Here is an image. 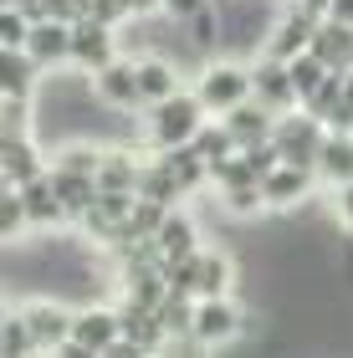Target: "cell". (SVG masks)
<instances>
[{
  "mask_svg": "<svg viewBox=\"0 0 353 358\" xmlns=\"http://www.w3.org/2000/svg\"><path fill=\"white\" fill-rule=\"evenodd\" d=\"M149 113V143L154 149H180V143H189L200 134V123L210 118V108L200 103V92L195 87H180L174 97H164V103H154V108H143Z\"/></svg>",
  "mask_w": 353,
  "mask_h": 358,
  "instance_id": "6da1fadb",
  "label": "cell"
},
{
  "mask_svg": "<svg viewBox=\"0 0 353 358\" xmlns=\"http://www.w3.org/2000/svg\"><path fill=\"white\" fill-rule=\"evenodd\" d=\"M195 92H200V103L210 113H231L236 103H246V97L256 92L251 62L246 57H215V62H205L200 77H195Z\"/></svg>",
  "mask_w": 353,
  "mask_h": 358,
  "instance_id": "7a4b0ae2",
  "label": "cell"
},
{
  "mask_svg": "<svg viewBox=\"0 0 353 358\" xmlns=\"http://www.w3.org/2000/svg\"><path fill=\"white\" fill-rule=\"evenodd\" d=\"M240 338H246V307L231 292L226 297H195V333H189V343L195 348H231Z\"/></svg>",
  "mask_w": 353,
  "mask_h": 358,
  "instance_id": "3957f363",
  "label": "cell"
},
{
  "mask_svg": "<svg viewBox=\"0 0 353 358\" xmlns=\"http://www.w3.org/2000/svg\"><path fill=\"white\" fill-rule=\"evenodd\" d=\"M123 338V307H108V302H87L77 307V322H72V343L62 348V358H87V353H108Z\"/></svg>",
  "mask_w": 353,
  "mask_h": 358,
  "instance_id": "277c9868",
  "label": "cell"
},
{
  "mask_svg": "<svg viewBox=\"0 0 353 358\" xmlns=\"http://www.w3.org/2000/svg\"><path fill=\"white\" fill-rule=\"evenodd\" d=\"M277 149H282V159L287 164H308V169H317V154H323V143H328V123L317 118V113H308V108H292V113H282L277 118Z\"/></svg>",
  "mask_w": 353,
  "mask_h": 358,
  "instance_id": "5b68a950",
  "label": "cell"
},
{
  "mask_svg": "<svg viewBox=\"0 0 353 358\" xmlns=\"http://www.w3.org/2000/svg\"><path fill=\"white\" fill-rule=\"evenodd\" d=\"M118 31L113 21H103V15H77L72 21V67L77 72H87V77H98L108 62H118Z\"/></svg>",
  "mask_w": 353,
  "mask_h": 358,
  "instance_id": "8992f818",
  "label": "cell"
},
{
  "mask_svg": "<svg viewBox=\"0 0 353 358\" xmlns=\"http://www.w3.org/2000/svg\"><path fill=\"white\" fill-rule=\"evenodd\" d=\"M21 313L31 322V338H36V353H62L72 343V322H77V307H67L57 297V292H46V297H31L21 302Z\"/></svg>",
  "mask_w": 353,
  "mask_h": 358,
  "instance_id": "52a82bcc",
  "label": "cell"
},
{
  "mask_svg": "<svg viewBox=\"0 0 353 358\" xmlns=\"http://www.w3.org/2000/svg\"><path fill=\"white\" fill-rule=\"evenodd\" d=\"M317 21H323L317 10H302V6L287 0L282 15H277V26H271V36H266V52H261V57H277V62L302 57V52L312 46V36H317Z\"/></svg>",
  "mask_w": 353,
  "mask_h": 358,
  "instance_id": "ba28073f",
  "label": "cell"
},
{
  "mask_svg": "<svg viewBox=\"0 0 353 358\" xmlns=\"http://www.w3.org/2000/svg\"><path fill=\"white\" fill-rule=\"evenodd\" d=\"M92 87H98V97H103L108 108H118V113H138V108H143V92H138V62H134V57L108 62V67L92 77Z\"/></svg>",
  "mask_w": 353,
  "mask_h": 358,
  "instance_id": "9c48e42d",
  "label": "cell"
},
{
  "mask_svg": "<svg viewBox=\"0 0 353 358\" xmlns=\"http://www.w3.org/2000/svg\"><path fill=\"white\" fill-rule=\"evenodd\" d=\"M312 185H317V169H308V164H287V159H282V164L261 179L266 210H297V205H308Z\"/></svg>",
  "mask_w": 353,
  "mask_h": 358,
  "instance_id": "30bf717a",
  "label": "cell"
},
{
  "mask_svg": "<svg viewBox=\"0 0 353 358\" xmlns=\"http://www.w3.org/2000/svg\"><path fill=\"white\" fill-rule=\"evenodd\" d=\"M21 200H26V215H31V231H62V225H72V215H67V205H62V194H57V185H52V169L46 174H36L31 185H21Z\"/></svg>",
  "mask_w": 353,
  "mask_h": 358,
  "instance_id": "8fae6325",
  "label": "cell"
},
{
  "mask_svg": "<svg viewBox=\"0 0 353 358\" xmlns=\"http://www.w3.org/2000/svg\"><path fill=\"white\" fill-rule=\"evenodd\" d=\"M26 52L36 57V67H72V21H31V36H26Z\"/></svg>",
  "mask_w": 353,
  "mask_h": 358,
  "instance_id": "7c38bea8",
  "label": "cell"
},
{
  "mask_svg": "<svg viewBox=\"0 0 353 358\" xmlns=\"http://www.w3.org/2000/svg\"><path fill=\"white\" fill-rule=\"evenodd\" d=\"M251 77H256V97H261V103H271L277 113L302 108V92H297V83H292V72H287V62L256 57V62H251Z\"/></svg>",
  "mask_w": 353,
  "mask_h": 358,
  "instance_id": "4fadbf2b",
  "label": "cell"
},
{
  "mask_svg": "<svg viewBox=\"0 0 353 358\" xmlns=\"http://www.w3.org/2000/svg\"><path fill=\"white\" fill-rule=\"evenodd\" d=\"M52 164L41 159V138L26 134V138H0V179L6 185H31L36 174H46Z\"/></svg>",
  "mask_w": 353,
  "mask_h": 358,
  "instance_id": "5bb4252c",
  "label": "cell"
},
{
  "mask_svg": "<svg viewBox=\"0 0 353 358\" xmlns=\"http://www.w3.org/2000/svg\"><path fill=\"white\" fill-rule=\"evenodd\" d=\"M215 118H226V123H231V134H236L240 143H256V138H271V134H277V118H282V113L251 92L246 103H236L231 113H215Z\"/></svg>",
  "mask_w": 353,
  "mask_h": 358,
  "instance_id": "9a60e30c",
  "label": "cell"
},
{
  "mask_svg": "<svg viewBox=\"0 0 353 358\" xmlns=\"http://www.w3.org/2000/svg\"><path fill=\"white\" fill-rule=\"evenodd\" d=\"M154 246H159V256H164V262H180V256H195V251H200V225H195V215H189L185 205H174L169 215H164V225H159Z\"/></svg>",
  "mask_w": 353,
  "mask_h": 358,
  "instance_id": "2e32d148",
  "label": "cell"
},
{
  "mask_svg": "<svg viewBox=\"0 0 353 358\" xmlns=\"http://www.w3.org/2000/svg\"><path fill=\"white\" fill-rule=\"evenodd\" d=\"M138 92H143V108H154V103H164V97L180 92V67H174L169 57H159V52H138Z\"/></svg>",
  "mask_w": 353,
  "mask_h": 358,
  "instance_id": "e0dca14e",
  "label": "cell"
},
{
  "mask_svg": "<svg viewBox=\"0 0 353 358\" xmlns=\"http://www.w3.org/2000/svg\"><path fill=\"white\" fill-rule=\"evenodd\" d=\"M138 194H143V200H159V205H169V210L189 200L185 179L174 174V164H169L164 154H159V159H143V174H138Z\"/></svg>",
  "mask_w": 353,
  "mask_h": 358,
  "instance_id": "ac0fdd59",
  "label": "cell"
},
{
  "mask_svg": "<svg viewBox=\"0 0 353 358\" xmlns=\"http://www.w3.org/2000/svg\"><path fill=\"white\" fill-rule=\"evenodd\" d=\"M308 52H317L333 72H353V26H348V21H333V15H323Z\"/></svg>",
  "mask_w": 353,
  "mask_h": 358,
  "instance_id": "d6986e66",
  "label": "cell"
},
{
  "mask_svg": "<svg viewBox=\"0 0 353 358\" xmlns=\"http://www.w3.org/2000/svg\"><path fill=\"white\" fill-rule=\"evenodd\" d=\"M317 179L328 189H338L353 179V128H328V143L317 154Z\"/></svg>",
  "mask_w": 353,
  "mask_h": 358,
  "instance_id": "ffe728a7",
  "label": "cell"
},
{
  "mask_svg": "<svg viewBox=\"0 0 353 358\" xmlns=\"http://www.w3.org/2000/svg\"><path fill=\"white\" fill-rule=\"evenodd\" d=\"M52 185H57V194H62V205H67L72 225L82 220L92 205H98V174H82V169H62V164H52Z\"/></svg>",
  "mask_w": 353,
  "mask_h": 358,
  "instance_id": "44dd1931",
  "label": "cell"
},
{
  "mask_svg": "<svg viewBox=\"0 0 353 358\" xmlns=\"http://www.w3.org/2000/svg\"><path fill=\"white\" fill-rule=\"evenodd\" d=\"M36 57L31 52H0V92L6 97H36Z\"/></svg>",
  "mask_w": 353,
  "mask_h": 358,
  "instance_id": "7402d4cb",
  "label": "cell"
},
{
  "mask_svg": "<svg viewBox=\"0 0 353 358\" xmlns=\"http://www.w3.org/2000/svg\"><path fill=\"white\" fill-rule=\"evenodd\" d=\"M189 143H195V149H200L205 159H210V164H220V159L240 154V138L231 134V123H226V118H215V113H210V118L200 123V134L189 138Z\"/></svg>",
  "mask_w": 353,
  "mask_h": 358,
  "instance_id": "603a6c76",
  "label": "cell"
},
{
  "mask_svg": "<svg viewBox=\"0 0 353 358\" xmlns=\"http://www.w3.org/2000/svg\"><path fill=\"white\" fill-rule=\"evenodd\" d=\"M287 72H292V83H297V92H302V103H308V97H312V92H317V87H323L328 77H333V67H328V62L317 57V52H302V57H292V62H287Z\"/></svg>",
  "mask_w": 353,
  "mask_h": 358,
  "instance_id": "cb8c5ba5",
  "label": "cell"
},
{
  "mask_svg": "<svg viewBox=\"0 0 353 358\" xmlns=\"http://www.w3.org/2000/svg\"><path fill=\"white\" fill-rule=\"evenodd\" d=\"M26 231H31V215H26L21 185H6V189H0V236H6V241H21Z\"/></svg>",
  "mask_w": 353,
  "mask_h": 358,
  "instance_id": "d4e9b609",
  "label": "cell"
},
{
  "mask_svg": "<svg viewBox=\"0 0 353 358\" xmlns=\"http://www.w3.org/2000/svg\"><path fill=\"white\" fill-rule=\"evenodd\" d=\"M0 353H10V358H31L36 353V338H31V322H26L21 307L6 313V322H0Z\"/></svg>",
  "mask_w": 353,
  "mask_h": 358,
  "instance_id": "484cf974",
  "label": "cell"
},
{
  "mask_svg": "<svg viewBox=\"0 0 353 358\" xmlns=\"http://www.w3.org/2000/svg\"><path fill=\"white\" fill-rule=\"evenodd\" d=\"M26 36H31V15L21 6H6V10H0V46L26 52Z\"/></svg>",
  "mask_w": 353,
  "mask_h": 358,
  "instance_id": "4316f807",
  "label": "cell"
},
{
  "mask_svg": "<svg viewBox=\"0 0 353 358\" xmlns=\"http://www.w3.org/2000/svg\"><path fill=\"white\" fill-rule=\"evenodd\" d=\"M333 220H338V225H348V231H353V179H348V185H338V189H333Z\"/></svg>",
  "mask_w": 353,
  "mask_h": 358,
  "instance_id": "83f0119b",
  "label": "cell"
},
{
  "mask_svg": "<svg viewBox=\"0 0 353 358\" xmlns=\"http://www.w3.org/2000/svg\"><path fill=\"white\" fill-rule=\"evenodd\" d=\"M200 6H210V0H164V10H169V15H180V21H185V15H195Z\"/></svg>",
  "mask_w": 353,
  "mask_h": 358,
  "instance_id": "f1b7e54d",
  "label": "cell"
},
{
  "mask_svg": "<svg viewBox=\"0 0 353 358\" xmlns=\"http://www.w3.org/2000/svg\"><path fill=\"white\" fill-rule=\"evenodd\" d=\"M328 15H333V21H348V26H353V0H328Z\"/></svg>",
  "mask_w": 353,
  "mask_h": 358,
  "instance_id": "f546056e",
  "label": "cell"
}]
</instances>
